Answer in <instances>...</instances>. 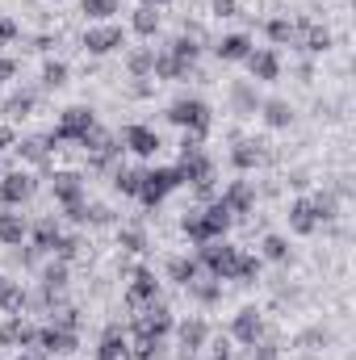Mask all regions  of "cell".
<instances>
[{
	"instance_id": "28",
	"label": "cell",
	"mask_w": 356,
	"mask_h": 360,
	"mask_svg": "<svg viewBox=\"0 0 356 360\" xmlns=\"http://www.w3.org/2000/svg\"><path fill=\"white\" fill-rule=\"evenodd\" d=\"M25 302H30V293H25L21 281H4L0 285V314H25Z\"/></svg>"
},
{
	"instance_id": "36",
	"label": "cell",
	"mask_w": 356,
	"mask_h": 360,
	"mask_svg": "<svg viewBox=\"0 0 356 360\" xmlns=\"http://www.w3.org/2000/svg\"><path fill=\"white\" fill-rule=\"evenodd\" d=\"M265 34H268V42H272V46H289V42L298 38V25H293L289 17H272V21L265 25Z\"/></svg>"
},
{
	"instance_id": "50",
	"label": "cell",
	"mask_w": 356,
	"mask_h": 360,
	"mask_svg": "<svg viewBox=\"0 0 356 360\" xmlns=\"http://www.w3.org/2000/svg\"><path fill=\"white\" fill-rule=\"evenodd\" d=\"M210 8H214V17H235L239 13V0H214Z\"/></svg>"
},
{
	"instance_id": "4",
	"label": "cell",
	"mask_w": 356,
	"mask_h": 360,
	"mask_svg": "<svg viewBox=\"0 0 356 360\" xmlns=\"http://www.w3.org/2000/svg\"><path fill=\"white\" fill-rule=\"evenodd\" d=\"M235 260H239V248H235V243H227V239H210V243H201V248H197V264L210 272L214 281H231Z\"/></svg>"
},
{
	"instance_id": "44",
	"label": "cell",
	"mask_w": 356,
	"mask_h": 360,
	"mask_svg": "<svg viewBox=\"0 0 356 360\" xmlns=\"http://www.w3.org/2000/svg\"><path fill=\"white\" fill-rule=\"evenodd\" d=\"M260 256H265V260H272V264H285V260H289V243H285L281 235H265Z\"/></svg>"
},
{
	"instance_id": "37",
	"label": "cell",
	"mask_w": 356,
	"mask_h": 360,
	"mask_svg": "<svg viewBox=\"0 0 356 360\" xmlns=\"http://www.w3.org/2000/svg\"><path fill=\"white\" fill-rule=\"evenodd\" d=\"M117 248L130 252V256L147 252V231H143V226H117Z\"/></svg>"
},
{
	"instance_id": "18",
	"label": "cell",
	"mask_w": 356,
	"mask_h": 360,
	"mask_svg": "<svg viewBox=\"0 0 356 360\" xmlns=\"http://www.w3.org/2000/svg\"><path fill=\"white\" fill-rule=\"evenodd\" d=\"M231 335H235L239 344L252 348V344L265 335V319H260V310H256V306H243V310L235 314V323H231Z\"/></svg>"
},
{
	"instance_id": "6",
	"label": "cell",
	"mask_w": 356,
	"mask_h": 360,
	"mask_svg": "<svg viewBox=\"0 0 356 360\" xmlns=\"http://www.w3.org/2000/svg\"><path fill=\"white\" fill-rule=\"evenodd\" d=\"M34 188H38V180H34L30 168H13V172L0 176V205L4 210H17V205H25L34 197Z\"/></svg>"
},
{
	"instance_id": "35",
	"label": "cell",
	"mask_w": 356,
	"mask_h": 360,
	"mask_svg": "<svg viewBox=\"0 0 356 360\" xmlns=\"http://www.w3.org/2000/svg\"><path fill=\"white\" fill-rule=\"evenodd\" d=\"M34 105H38V92H17V96L4 101V117H8V122H21V117L34 113Z\"/></svg>"
},
{
	"instance_id": "31",
	"label": "cell",
	"mask_w": 356,
	"mask_h": 360,
	"mask_svg": "<svg viewBox=\"0 0 356 360\" xmlns=\"http://www.w3.org/2000/svg\"><path fill=\"white\" fill-rule=\"evenodd\" d=\"M72 281H68V264L63 260H51L46 269H42V293H51V297H63V289H68Z\"/></svg>"
},
{
	"instance_id": "45",
	"label": "cell",
	"mask_w": 356,
	"mask_h": 360,
	"mask_svg": "<svg viewBox=\"0 0 356 360\" xmlns=\"http://www.w3.org/2000/svg\"><path fill=\"white\" fill-rule=\"evenodd\" d=\"M68 84V63H59V59H51L46 68H42V89H63Z\"/></svg>"
},
{
	"instance_id": "19",
	"label": "cell",
	"mask_w": 356,
	"mask_h": 360,
	"mask_svg": "<svg viewBox=\"0 0 356 360\" xmlns=\"http://www.w3.org/2000/svg\"><path fill=\"white\" fill-rule=\"evenodd\" d=\"M243 63H248V72H252L256 84H272V80L281 76V55H276V51H252Z\"/></svg>"
},
{
	"instance_id": "20",
	"label": "cell",
	"mask_w": 356,
	"mask_h": 360,
	"mask_svg": "<svg viewBox=\"0 0 356 360\" xmlns=\"http://www.w3.org/2000/svg\"><path fill=\"white\" fill-rule=\"evenodd\" d=\"M252 51H256V46H252V38H248V34H227V38H218V42H214V55H218L222 63H243Z\"/></svg>"
},
{
	"instance_id": "8",
	"label": "cell",
	"mask_w": 356,
	"mask_h": 360,
	"mask_svg": "<svg viewBox=\"0 0 356 360\" xmlns=\"http://www.w3.org/2000/svg\"><path fill=\"white\" fill-rule=\"evenodd\" d=\"M172 327H177V319H172V310H168L164 302H151V306L134 310V335H151V340H164Z\"/></svg>"
},
{
	"instance_id": "38",
	"label": "cell",
	"mask_w": 356,
	"mask_h": 360,
	"mask_svg": "<svg viewBox=\"0 0 356 360\" xmlns=\"http://www.w3.org/2000/svg\"><path fill=\"white\" fill-rule=\"evenodd\" d=\"M17 151H21V160H25V164H34V168H38V164H46V160H51V139H25Z\"/></svg>"
},
{
	"instance_id": "49",
	"label": "cell",
	"mask_w": 356,
	"mask_h": 360,
	"mask_svg": "<svg viewBox=\"0 0 356 360\" xmlns=\"http://www.w3.org/2000/svg\"><path fill=\"white\" fill-rule=\"evenodd\" d=\"M252 356H256V360H281V348H276V344H260V340H256V344H252Z\"/></svg>"
},
{
	"instance_id": "25",
	"label": "cell",
	"mask_w": 356,
	"mask_h": 360,
	"mask_svg": "<svg viewBox=\"0 0 356 360\" xmlns=\"http://www.w3.org/2000/svg\"><path fill=\"white\" fill-rule=\"evenodd\" d=\"M189 72H193V63H180L172 51H160L155 55V68H151L155 80H189Z\"/></svg>"
},
{
	"instance_id": "11",
	"label": "cell",
	"mask_w": 356,
	"mask_h": 360,
	"mask_svg": "<svg viewBox=\"0 0 356 360\" xmlns=\"http://www.w3.org/2000/svg\"><path fill=\"white\" fill-rule=\"evenodd\" d=\"M76 348H80V331H63L55 323L38 327V352H46V356H72Z\"/></svg>"
},
{
	"instance_id": "53",
	"label": "cell",
	"mask_w": 356,
	"mask_h": 360,
	"mask_svg": "<svg viewBox=\"0 0 356 360\" xmlns=\"http://www.w3.org/2000/svg\"><path fill=\"white\" fill-rule=\"evenodd\" d=\"M147 4H155V8H164V4H172V0H147Z\"/></svg>"
},
{
	"instance_id": "55",
	"label": "cell",
	"mask_w": 356,
	"mask_h": 360,
	"mask_svg": "<svg viewBox=\"0 0 356 360\" xmlns=\"http://www.w3.org/2000/svg\"><path fill=\"white\" fill-rule=\"evenodd\" d=\"M214 360H231V352H214Z\"/></svg>"
},
{
	"instance_id": "23",
	"label": "cell",
	"mask_w": 356,
	"mask_h": 360,
	"mask_svg": "<svg viewBox=\"0 0 356 360\" xmlns=\"http://www.w3.org/2000/svg\"><path fill=\"white\" fill-rule=\"evenodd\" d=\"M59 235H63V226H59L55 218H42V222H34V226H30V248H34L38 256H42V252H55Z\"/></svg>"
},
{
	"instance_id": "34",
	"label": "cell",
	"mask_w": 356,
	"mask_h": 360,
	"mask_svg": "<svg viewBox=\"0 0 356 360\" xmlns=\"http://www.w3.org/2000/svg\"><path fill=\"white\" fill-rule=\"evenodd\" d=\"M151 68H155V46L130 51V59H126V72H130L134 80H147V76H151Z\"/></svg>"
},
{
	"instance_id": "30",
	"label": "cell",
	"mask_w": 356,
	"mask_h": 360,
	"mask_svg": "<svg viewBox=\"0 0 356 360\" xmlns=\"http://www.w3.org/2000/svg\"><path fill=\"white\" fill-rule=\"evenodd\" d=\"M231 164H235L239 172H252V168L260 164V143H256V139H239V143L231 147Z\"/></svg>"
},
{
	"instance_id": "21",
	"label": "cell",
	"mask_w": 356,
	"mask_h": 360,
	"mask_svg": "<svg viewBox=\"0 0 356 360\" xmlns=\"http://www.w3.org/2000/svg\"><path fill=\"white\" fill-rule=\"evenodd\" d=\"M25 239H30V222H25V214L4 210V214H0V243H4V248H21Z\"/></svg>"
},
{
	"instance_id": "41",
	"label": "cell",
	"mask_w": 356,
	"mask_h": 360,
	"mask_svg": "<svg viewBox=\"0 0 356 360\" xmlns=\"http://www.w3.org/2000/svg\"><path fill=\"white\" fill-rule=\"evenodd\" d=\"M160 356H164V340L134 335V344H130V360H160Z\"/></svg>"
},
{
	"instance_id": "27",
	"label": "cell",
	"mask_w": 356,
	"mask_h": 360,
	"mask_svg": "<svg viewBox=\"0 0 356 360\" xmlns=\"http://www.w3.org/2000/svg\"><path fill=\"white\" fill-rule=\"evenodd\" d=\"M197 276H201V264H197V256H172V260H168V281H172V285L189 289Z\"/></svg>"
},
{
	"instance_id": "42",
	"label": "cell",
	"mask_w": 356,
	"mask_h": 360,
	"mask_svg": "<svg viewBox=\"0 0 356 360\" xmlns=\"http://www.w3.org/2000/svg\"><path fill=\"white\" fill-rule=\"evenodd\" d=\"M117 8H122L117 0H80V13H84V17H92V21H109Z\"/></svg>"
},
{
	"instance_id": "48",
	"label": "cell",
	"mask_w": 356,
	"mask_h": 360,
	"mask_svg": "<svg viewBox=\"0 0 356 360\" xmlns=\"http://www.w3.org/2000/svg\"><path fill=\"white\" fill-rule=\"evenodd\" d=\"M201 139H205V134H193V130H184V139H180V155H193V151H205V147H201Z\"/></svg>"
},
{
	"instance_id": "5",
	"label": "cell",
	"mask_w": 356,
	"mask_h": 360,
	"mask_svg": "<svg viewBox=\"0 0 356 360\" xmlns=\"http://www.w3.org/2000/svg\"><path fill=\"white\" fill-rule=\"evenodd\" d=\"M92 126H96V113H92L89 105H72V109H63L59 126L51 130V147H55V143H84V134H89Z\"/></svg>"
},
{
	"instance_id": "12",
	"label": "cell",
	"mask_w": 356,
	"mask_h": 360,
	"mask_svg": "<svg viewBox=\"0 0 356 360\" xmlns=\"http://www.w3.org/2000/svg\"><path fill=\"white\" fill-rule=\"evenodd\" d=\"M218 201L227 205L231 218H248V214L256 210V184H252V180H231V184L222 188Z\"/></svg>"
},
{
	"instance_id": "22",
	"label": "cell",
	"mask_w": 356,
	"mask_h": 360,
	"mask_svg": "<svg viewBox=\"0 0 356 360\" xmlns=\"http://www.w3.org/2000/svg\"><path fill=\"white\" fill-rule=\"evenodd\" d=\"M96 360H130V340L122 327H105V335L96 344Z\"/></svg>"
},
{
	"instance_id": "14",
	"label": "cell",
	"mask_w": 356,
	"mask_h": 360,
	"mask_svg": "<svg viewBox=\"0 0 356 360\" xmlns=\"http://www.w3.org/2000/svg\"><path fill=\"white\" fill-rule=\"evenodd\" d=\"M151 302H160V281L151 269H139L130 276V289H126V310H143Z\"/></svg>"
},
{
	"instance_id": "13",
	"label": "cell",
	"mask_w": 356,
	"mask_h": 360,
	"mask_svg": "<svg viewBox=\"0 0 356 360\" xmlns=\"http://www.w3.org/2000/svg\"><path fill=\"white\" fill-rule=\"evenodd\" d=\"M0 348H21V352L38 348V327H30L21 314H8L0 323Z\"/></svg>"
},
{
	"instance_id": "2",
	"label": "cell",
	"mask_w": 356,
	"mask_h": 360,
	"mask_svg": "<svg viewBox=\"0 0 356 360\" xmlns=\"http://www.w3.org/2000/svg\"><path fill=\"white\" fill-rule=\"evenodd\" d=\"M168 122L180 126V130H193V134H210L214 113H210V105L201 96H180V101L168 105Z\"/></svg>"
},
{
	"instance_id": "43",
	"label": "cell",
	"mask_w": 356,
	"mask_h": 360,
	"mask_svg": "<svg viewBox=\"0 0 356 360\" xmlns=\"http://www.w3.org/2000/svg\"><path fill=\"white\" fill-rule=\"evenodd\" d=\"M80 252H84V239H80V235H59V243H55V260L72 264Z\"/></svg>"
},
{
	"instance_id": "33",
	"label": "cell",
	"mask_w": 356,
	"mask_h": 360,
	"mask_svg": "<svg viewBox=\"0 0 356 360\" xmlns=\"http://www.w3.org/2000/svg\"><path fill=\"white\" fill-rule=\"evenodd\" d=\"M231 281H239V285L260 281V256H252V252L239 248V260H235V269H231Z\"/></svg>"
},
{
	"instance_id": "32",
	"label": "cell",
	"mask_w": 356,
	"mask_h": 360,
	"mask_svg": "<svg viewBox=\"0 0 356 360\" xmlns=\"http://www.w3.org/2000/svg\"><path fill=\"white\" fill-rule=\"evenodd\" d=\"M231 101H235V113L239 117H252L256 109H260V96H256V84H231Z\"/></svg>"
},
{
	"instance_id": "1",
	"label": "cell",
	"mask_w": 356,
	"mask_h": 360,
	"mask_svg": "<svg viewBox=\"0 0 356 360\" xmlns=\"http://www.w3.org/2000/svg\"><path fill=\"white\" fill-rule=\"evenodd\" d=\"M231 222H235V218L227 214V205H222V201H210L205 210H189L184 222H180V231L201 248V243H210V239H227Z\"/></svg>"
},
{
	"instance_id": "29",
	"label": "cell",
	"mask_w": 356,
	"mask_h": 360,
	"mask_svg": "<svg viewBox=\"0 0 356 360\" xmlns=\"http://www.w3.org/2000/svg\"><path fill=\"white\" fill-rule=\"evenodd\" d=\"M260 117H265L272 130H285V126L293 122V109H289V101L272 96V101H260Z\"/></svg>"
},
{
	"instance_id": "51",
	"label": "cell",
	"mask_w": 356,
	"mask_h": 360,
	"mask_svg": "<svg viewBox=\"0 0 356 360\" xmlns=\"http://www.w3.org/2000/svg\"><path fill=\"white\" fill-rule=\"evenodd\" d=\"M13 76H17V63L13 59H0V84H8Z\"/></svg>"
},
{
	"instance_id": "24",
	"label": "cell",
	"mask_w": 356,
	"mask_h": 360,
	"mask_svg": "<svg viewBox=\"0 0 356 360\" xmlns=\"http://www.w3.org/2000/svg\"><path fill=\"white\" fill-rule=\"evenodd\" d=\"M160 25H164V17H160V8H155V4H139V8L130 13V30H134L139 38H155V34H160Z\"/></svg>"
},
{
	"instance_id": "26",
	"label": "cell",
	"mask_w": 356,
	"mask_h": 360,
	"mask_svg": "<svg viewBox=\"0 0 356 360\" xmlns=\"http://www.w3.org/2000/svg\"><path fill=\"white\" fill-rule=\"evenodd\" d=\"M293 42H302V51H310V55H323V51H331V30L327 25H298Z\"/></svg>"
},
{
	"instance_id": "52",
	"label": "cell",
	"mask_w": 356,
	"mask_h": 360,
	"mask_svg": "<svg viewBox=\"0 0 356 360\" xmlns=\"http://www.w3.org/2000/svg\"><path fill=\"white\" fill-rule=\"evenodd\" d=\"M8 147H13V130H8V126H0V155H4Z\"/></svg>"
},
{
	"instance_id": "56",
	"label": "cell",
	"mask_w": 356,
	"mask_h": 360,
	"mask_svg": "<svg viewBox=\"0 0 356 360\" xmlns=\"http://www.w3.org/2000/svg\"><path fill=\"white\" fill-rule=\"evenodd\" d=\"M4 281H8V276H4V272H0V285H4Z\"/></svg>"
},
{
	"instance_id": "46",
	"label": "cell",
	"mask_w": 356,
	"mask_h": 360,
	"mask_svg": "<svg viewBox=\"0 0 356 360\" xmlns=\"http://www.w3.org/2000/svg\"><path fill=\"white\" fill-rule=\"evenodd\" d=\"M84 222H92V226H109V222H113V210H109V205H84Z\"/></svg>"
},
{
	"instance_id": "39",
	"label": "cell",
	"mask_w": 356,
	"mask_h": 360,
	"mask_svg": "<svg viewBox=\"0 0 356 360\" xmlns=\"http://www.w3.org/2000/svg\"><path fill=\"white\" fill-rule=\"evenodd\" d=\"M189 293H193L201 306H214V302H222V281H214V276H210V281H201V276H197V281L189 285Z\"/></svg>"
},
{
	"instance_id": "15",
	"label": "cell",
	"mask_w": 356,
	"mask_h": 360,
	"mask_svg": "<svg viewBox=\"0 0 356 360\" xmlns=\"http://www.w3.org/2000/svg\"><path fill=\"white\" fill-rule=\"evenodd\" d=\"M172 331H177V340H180V360H193L205 348V340H210V323L205 319H184Z\"/></svg>"
},
{
	"instance_id": "40",
	"label": "cell",
	"mask_w": 356,
	"mask_h": 360,
	"mask_svg": "<svg viewBox=\"0 0 356 360\" xmlns=\"http://www.w3.org/2000/svg\"><path fill=\"white\" fill-rule=\"evenodd\" d=\"M139 184H143V168H117L113 172V188L122 197H139Z\"/></svg>"
},
{
	"instance_id": "9",
	"label": "cell",
	"mask_w": 356,
	"mask_h": 360,
	"mask_svg": "<svg viewBox=\"0 0 356 360\" xmlns=\"http://www.w3.org/2000/svg\"><path fill=\"white\" fill-rule=\"evenodd\" d=\"M126 46V34H122V25H113V21H96L84 30V51L89 55H113V51H122Z\"/></svg>"
},
{
	"instance_id": "3",
	"label": "cell",
	"mask_w": 356,
	"mask_h": 360,
	"mask_svg": "<svg viewBox=\"0 0 356 360\" xmlns=\"http://www.w3.org/2000/svg\"><path fill=\"white\" fill-rule=\"evenodd\" d=\"M177 176H180V184H193L201 201H210V197H214V160H210L205 151H193V155H180V164H177Z\"/></svg>"
},
{
	"instance_id": "17",
	"label": "cell",
	"mask_w": 356,
	"mask_h": 360,
	"mask_svg": "<svg viewBox=\"0 0 356 360\" xmlns=\"http://www.w3.org/2000/svg\"><path fill=\"white\" fill-rule=\"evenodd\" d=\"M51 193H55V201H59L63 210L84 205V176H80V172H55V180H51Z\"/></svg>"
},
{
	"instance_id": "10",
	"label": "cell",
	"mask_w": 356,
	"mask_h": 360,
	"mask_svg": "<svg viewBox=\"0 0 356 360\" xmlns=\"http://www.w3.org/2000/svg\"><path fill=\"white\" fill-rule=\"evenodd\" d=\"M160 147H164V143H160V130H151V126H143V122H134V126L122 130V151H130V155H139V160H151Z\"/></svg>"
},
{
	"instance_id": "47",
	"label": "cell",
	"mask_w": 356,
	"mask_h": 360,
	"mask_svg": "<svg viewBox=\"0 0 356 360\" xmlns=\"http://www.w3.org/2000/svg\"><path fill=\"white\" fill-rule=\"evenodd\" d=\"M17 38H21V25L13 17H0V46H13Z\"/></svg>"
},
{
	"instance_id": "16",
	"label": "cell",
	"mask_w": 356,
	"mask_h": 360,
	"mask_svg": "<svg viewBox=\"0 0 356 360\" xmlns=\"http://www.w3.org/2000/svg\"><path fill=\"white\" fill-rule=\"evenodd\" d=\"M285 218H289V231H293V235H302V239H306V235H314V231L323 226V222H319V210H314V201H310V197L289 201V214H285Z\"/></svg>"
},
{
	"instance_id": "54",
	"label": "cell",
	"mask_w": 356,
	"mask_h": 360,
	"mask_svg": "<svg viewBox=\"0 0 356 360\" xmlns=\"http://www.w3.org/2000/svg\"><path fill=\"white\" fill-rule=\"evenodd\" d=\"M13 360H38V356L34 352H21V356H13Z\"/></svg>"
},
{
	"instance_id": "7",
	"label": "cell",
	"mask_w": 356,
	"mask_h": 360,
	"mask_svg": "<svg viewBox=\"0 0 356 360\" xmlns=\"http://www.w3.org/2000/svg\"><path fill=\"white\" fill-rule=\"evenodd\" d=\"M172 188H180V176L177 168H151V172H143V184H139V201L147 205V210H155Z\"/></svg>"
}]
</instances>
